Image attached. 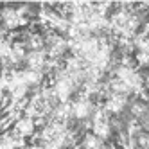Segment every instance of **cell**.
I'll use <instances>...</instances> for the list:
<instances>
[{"mask_svg":"<svg viewBox=\"0 0 149 149\" xmlns=\"http://www.w3.org/2000/svg\"><path fill=\"white\" fill-rule=\"evenodd\" d=\"M11 131L15 135H18V136H22V138H25V140H27V138L34 136V133H36V124H34V120L31 119V117L22 115V117H18V119L15 120Z\"/></svg>","mask_w":149,"mask_h":149,"instance_id":"6da1fadb","label":"cell"}]
</instances>
